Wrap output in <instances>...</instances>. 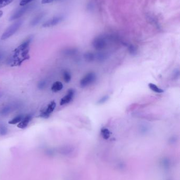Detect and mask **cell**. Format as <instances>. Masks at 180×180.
Here are the masks:
<instances>
[{"mask_svg":"<svg viewBox=\"0 0 180 180\" xmlns=\"http://www.w3.org/2000/svg\"><path fill=\"white\" fill-rule=\"evenodd\" d=\"M3 11H0V18H1V17L2 16V15H3Z\"/></svg>","mask_w":180,"mask_h":180,"instance_id":"28","label":"cell"},{"mask_svg":"<svg viewBox=\"0 0 180 180\" xmlns=\"http://www.w3.org/2000/svg\"><path fill=\"white\" fill-rule=\"evenodd\" d=\"M56 107V103L54 101H51L49 104L47 108L43 110V111H41L40 116L42 118H48L50 116V115L54 112Z\"/></svg>","mask_w":180,"mask_h":180,"instance_id":"4","label":"cell"},{"mask_svg":"<svg viewBox=\"0 0 180 180\" xmlns=\"http://www.w3.org/2000/svg\"><path fill=\"white\" fill-rule=\"evenodd\" d=\"M108 57L107 54L102 52L95 54V60L99 62H104L105 60L107 59Z\"/></svg>","mask_w":180,"mask_h":180,"instance_id":"10","label":"cell"},{"mask_svg":"<svg viewBox=\"0 0 180 180\" xmlns=\"http://www.w3.org/2000/svg\"><path fill=\"white\" fill-rule=\"evenodd\" d=\"M92 44L95 49L98 51H102L106 48L107 41L104 36L100 35L95 38Z\"/></svg>","mask_w":180,"mask_h":180,"instance_id":"3","label":"cell"},{"mask_svg":"<svg viewBox=\"0 0 180 180\" xmlns=\"http://www.w3.org/2000/svg\"><path fill=\"white\" fill-rule=\"evenodd\" d=\"M9 111H10V108L9 107H6L5 108L3 109V110L2 111V114L3 115H6L7 113H8L9 112Z\"/></svg>","mask_w":180,"mask_h":180,"instance_id":"26","label":"cell"},{"mask_svg":"<svg viewBox=\"0 0 180 180\" xmlns=\"http://www.w3.org/2000/svg\"><path fill=\"white\" fill-rule=\"evenodd\" d=\"M7 132H8V129L4 125H0V135L1 136L5 135L6 134Z\"/></svg>","mask_w":180,"mask_h":180,"instance_id":"22","label":"cell"},{"mask_svg":"<svg viewBox=\"0 0 180 180\" xmlns=\"http://www.w3.org/2000/svg\"><path fill=\"white\" fill-rule=\"evenodd\" d=\"M100 134L102 138L105 140L108 139L110 136V132L109 130L106 127H102L100 130Z\"/></svg>","mask_w":180,"mask_h":180,"instance_id":"15","label":"cell"},{"mask_svg":"<svg viewBox=\"0 0 180 180\" xmlns=\"http://www.w3.org/2000/svg\"><path fill=\"white\" fill-rule=\"evenodd\" d=\"M14 0H0V8L8 6L12 3Z\"/></svg>","mask_w":180,"mask_h":180,"instance_id":"20","label":"cell"},{"mask_svg":"<svg viewBox=\"0 0 180 180\" xmlns=\"http://www.w3.org/2000/svg\"><path fill=\"white\" fill-rule=\"evenodd\" d=\"M44 15H45V13L43 12L38 14L37 16H35V18L33 19L32 20L31 22L30 23L31 25L33 27L37 25L42 20V19H43Z\"/></svg>","mask_w":180,"mask_h":180,"instance_id":"9","label":"cell"},{"mask_svg":"<svg viewBox=\"0 0 180 180\" xmlns=\"http://www.w3.org/2000/svg\"><path fill=\"white\" fill-rule=\"evenodd\" d=\"M64 88L63 84L59 81H56L54 82L51 87V90L54 92L60 91Z\"/></svg>","mask_w":180,"mask_h":180,"instance_id":"12","label":"cell"},{"mask_svg":"<svg viewBox=\"0 0 180 180\" xmlns=\"http://www.w3.org/2000/svg\"><path fill=\"white\" fill-rule=\"evenodd\" d=\"M140 131L142 133H146L150 129V127L147 124H141L140 127Z\"/></svg>","mask_w":180,"mask_h":180,"instance_id":"21","label":"cell"},{"mask_svg":"<svg viewBox=\"0 0 180 180\" xmlns=\"http://www.w3.org/2000/svg\"><path fill=\"white\" fill-rule=\"evenodd\" d=\"M31 8L30 6H24L23 8H20L18 10V11L14 13L10 17V18L9 19L10 21H14L16 20V19H19L20 18H21V16H23L24 14L25 13L28 11L29 10V9Z\"/></svg>","mask_w":180,"mask_h":180,"instance_id":"7","label":"cell"},{"mask_svg":"<svg viewBox=\"0 0 180 180\" xmlns=\"http://www.w3.org/2000/svg\"><path fill=\"white\" fill-rule=\"evenodd\" d=\"M22 24V20H19L18 21H16L13 24H12L11 26L6 30V31L3 33L2 35L1 39L2 40H6L9 38H10L12 35L15 34L18 30H19V28L21 26Z\"/></svg>","mask_w":180,"mask_h":180,"instance_id":"1","label":"cell"},{"mask_svg":"<svg viewBox=\"0 0 180 180\" xmlns=\"http://www.w3.org/2000/svg\"><path fill=\"white\" fill-rule=\"evenodd\" d=\"M128 50L129 53L132 55H136L137 54V48L133 45H129L128 47Z\"/></svg>","mask_w":180,"mask_h":180,"instance_id":"19","label":"cell"},{"mask_svg":"<svg viewBox=\"0 0 180 180\" xmlns=\"http://www.w3.org/2000/svg\"><path fill=\"white\" fill-rule=\"evenodd\" d=\"M97 76L96 73L93 72L87 73L84 75L80 81V86L81 88H85L94 83L96 80Z\"/></svg>","mask_w":180,"mask_h":180,"instance_id":"2","label":"cell"},{"mask_svg":"<svg viewBox=\"0 0 180 180\" xmlns=\"http://www.w3.org/2000/svg\"><path fill=\"white\" fill-rule=\"evenodd\" d=\"M23 115H19L17 116L16 117H15L14 118L12 119L11 121L8 122V123L10 124H16V123H18L20 121H21L22 118H23Z\"/></svg>","mask_w":180,"mask_h":180,"instance_id":"17","label":"cell"},{"mask_svg":"<svg viewBox=\"0 0 180 180\" xmlns=\"http://www.w3.org/2000/svg\"><path fill=\"white\" fill-rule=\"evenodd\" d=\"M63 19H64L63 16H55L48 21L44 22L42 25V27H54L59 24V23H60L63 20Z\"/></svg>","mask_w":180,"mask_h":180,"instance_id":"6","label":"cell"},{"mask_svg":"<svg viewBox=\"0 0 180 180\" xmlns=\"http://www.w3.org/2000/svg\"><path fill=\"white\" fill-rule=\"evenodd\" d=\"M109 97L107 95H105L104 96H103V97H100V99L98 100V101L97 102V104H98V105H102V104H104L105 103L107 102L108 100L109 99Z\"/></svg>","mask_w":180,"mask_h":180,"instance_id":"18","label":"cell"},{"mask_svg":"<svg viewBox=\"0 0 180 180\" xmlns=\"http://www.w3.org/2000/svg\"><path fill=\"white\" fill-rule=\"evenodd\" d=\"M174 78H179L180 76V71L179 69H176L175 70L174 72Z\"/></svg>","mask_w":180,"mask_h":180,"instance_id":"25","label":"cell"},{"mask_svg":"<svg viewBox=\"0 0 180 180\" xmlns=\"http://www.w3.org/2000/svg\"><path fill=\"white\" fill-rule=\"evenodd\" d=\"M75 94V91L73 89H70L68 91L67 93L60 100V105H64L69 103L73 100V97Z\"/></svg>","mask_w":180,"mask_h":180,"instance_id":"5","label":"cell"},{"mask_svg":"<svg viewBox=\"0 0 180 180\" xmlns=\"http://www.w3.org/2000/svg\"><path fill=\"white\" fill-rule=\"evenodd\" d=\"M46 85V82L44 81H41L38 84V87L40 89H43Z\"/></svg>","mask_w":180,"mask_h":180,"instance_id":"24","label":"cell"},{"mask_svg":"<svg viewBox=\"0 0 180 180\" xmlns=\"http://www.w3.org/2000/svg\"><path fill=\"white\" fill-rule=\"evenodd\" d=\"M83 58L87 62H92L95 60V54L91 52H87L83 54Z\"/></svg>","mask_w":180,"mask_h":180,"instance_id":"11","label":"cell"},{"mask_svg":"<svg viewBox=\"0 0 180 180\" xmlns=\"http://www.w3.org/2000/svg\"><path fill=\"white\" fill-rule=\"evenodd\" d=\"M33 0H21L20 2V6H27L29 3L31 2Z\"/></svg>","mask_w":180,"mask_h":180,"instance_id":"23","label":"cell"},{"mask_svg":"<svg viewBox=\"0 0 180 180\" xmlns=\"http://www.w3.org/2000/svg\"><path fill=\"white\" fill-rule=\"evenodd\" d=\"M32 37H30L29 39H28L27 40L25 41L24 42H23L20 46H19L17 48L18 50V51H24L25 50H26L29 46L30 44L32 41Z\"/></svg>","mask_w":180,"mask_h":180,"instance_id":"14","label":"cell"},{"mask_svg":"<svg viewBox=\"0 0 180 180\" xmlns=\"http://www.w3.org/2000/svg\"><path fill=\"white\" fill-rule=\"evenodd\" d=\"M54 1H56V0H42L41 3L45 4H48V3H52Z\"/></svg>","mask_w":180,"mask_h":180,"instance_id":"27","label":"cell"},{"mask_svg":"<svg viewBox=\"0 0 180 180\" xmlns=\"http://www.w3.org/2000/svg\"><path fill=\"white\" fill-rule=\"evenodd\" d=\"M31 118H32L31 115L30 114L27 115L25 117H23L21 121H20L19 123L18 124L17 126L20 129H24L28 126L31 120Z\"/></svg>","mask_w":180,"mask_h":180,"instance_id":"8","label":"cell"},{"mask_svg":"<svg viewBox=\"0 0 180 180\" xmlns=\"http://www.w3.org/2000/svg\"><path fill=\"white\" fill-rule=\"evenodd\" d=\"M63 78L66 83L70 82L71 80V75L70 72L68 71H65L63 73Z\"/></svg>","mask_w":180,"mask_h":180,"instance_id":"16","label":"cell"},{"mask_svg":"<svg viewBox=\"0 0 180 180\" xmlns=\"http://www.w3.org/2000/svg\"><path fill=\"white\" fill-rule=\"evenodd\" d=\"M148 86L149 88V89L152 90V91L156 93H162L164 92V90L163 89L159 88L158 86L156 85L155 84L152 83H150L148 85Z\"/></svg>","mask_w":180,"mask_h":180,"instance_id":"13","label":"cell"}]
</instances>
